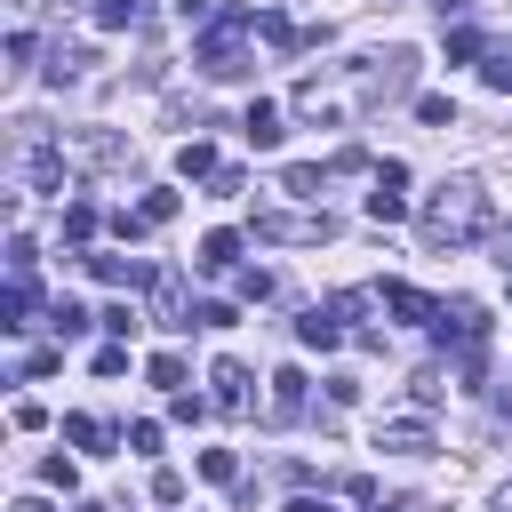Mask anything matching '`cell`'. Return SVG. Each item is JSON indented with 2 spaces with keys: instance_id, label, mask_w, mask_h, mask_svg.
<instances>
[{
  "instance_id": "cell-10",
  "label": "cell",
  "mask_w": 512,
  "mask_h": 512,
  "mask_svg": "<svg viewBox=\"0 0 512 512\" xmlns=\"http://www.w3.org/2000/svg\"><path fill=\"white\" fill-rule=\"evenodd\" d=\"M240 128H248V144H256V152H272V144L288 136V128H280V104H264V96L240 112Z\"/></svg>"
},
{
  "instance_id": "cell-7",
  "label": "cell",
  "mask_w": 512,
  "mask_h": 512,
  "mask_svg": "<svg viewBox=\"0 0 512 512\" xmlns=\"http://www.w3.org/2000/svg\"><path fill=\"white\" fill-rule=\"evenodd\" d=\"M376 304H384V312H400V320H424V328L440 320V304H432L424 288H408V280H384V288H376Z\"/></svg>"
},
{
  "instance_id": "cell-38",
  "label": "cell",
  "mask_w": 512,
  "mask_h": 512,
  "mask_svg": "<svg viewBox=\"0 0 512 512\" xmlns=\"http://www.w3.org/2000/svg\"><path fill=\"white\" fill-rule=\"evenodd\" d=\"M128 448H136V456H152V448H160V424H152V416H144V424H128Z\"/></svg>"
},
{
  "instance_id": "cell-24",
  "label": "cell",
  "mask_w": 512,
  "mask_h": 512,
  "mask_svg": "<svg viewBox=\"0 0 512 512\" xmlns=\"http://www.w3.org/2000/svg\"><path fill=\"white\" fill-rule=\"evenodd\" d=\"M48 328H56V336H80V328H88V312H80L72 296H56V304H48Z\"/></svg>"
},
{
  "instance_id": "cell-2",
  "label": "cell",
  "mask_w": 512,
  "mask_h": 512,
  "mask_svg": "<svg viewBox=\"0 0 512 512\" xmlns=\"http://www.w3.org/2000/svg\"><path fill=\"white\" fill-rule=\"evenodd\" d=\"M248 24H256L248 8H224V24L192 48V64H200L208 80H240V72H248V56H240V32H248Z\"/></svg>"
},
{
  "instance_id": "cell-33",
  "label": "cell",
  "mask_w": 512,
  "mask_h": 512,
  "mask_svg": "<svg viewBox=\"0 0 512 512\" xmlns=\"http://www.w3.org/2000/svg\"><path fill=\"white\" fill-rule=\"evenodd\" d=\"M232 288H240V304H264L272 296V272H232Z\"/></svg>"
},
{
  "instance_id": "cell-28",
  "label": "cell",
  "mask_w": 512,
  "mask_h": 512,
  "mask_svg": "<svg viewBox=\"0 0 512 512\" xmlns=\"http://www.w3.org/2000/svg\"><path fill=\"white\" fill-rule=\"evenodd\" d=\"M176 208H184V200H176V192H168V184H152V192H144V224H168V216H176Z\"/></svg>"
},
{
  "instance_id": "cell-12",
  "label": "cell",
  "mask_w": 512,
  "mask_h": 512,
  "mask_svg": "<svg viewBox=\"0 0 512 512\" xmlns=\"http://www.w3.org/2000/svg\"><path fill=\"white\" fill-rule=\"evenodd\" d=\"M72 144H80V160H96V168H120V160H128V144H120V136H104V128H80Z\"/></svg>"
},
{
  "instance_id": "cell-34",
  "label": "cell",
  "mask_w": 512,
  "mask_h": 512,
  "mask_svg": "<svg viewBox=\"0 0 512 512\" xmlns=\"http://www.w3.org/2000/svg\"><path fill=\"white\" fill-rule=\"evenodd\" d=\"M168 416H176V424H200L208 400H200V392H168Z\"/></svg>"
},
{
  "instance_id": "cell-1",
  "label": "cell",
  "mask_w": 512,
  "mask_h": 512,
  "mask_svg": "<svg viewBox=\"0 0 512 512\" xmlns=\"http://www.w3.org/2000/svg\"><path fill=\"white\" fill-rule=\"evenodd\" d=\"M480 224H488V192L472 184V176H448L432 200H424V248H464V240H480Z\"/></svg>"
},
{
  "instance_id": "cell-16",
  "label": "cell",
  "mask_w": 512,
  "mask_h": 512,
  "mask_svg": "<svg viewBox=\"0 0 512 512\" xmlns=\"http://www.w3.org/2000/svg\"><path fill=\"white\" fill-rule=\"evenodd\" d=\"M144 8L152 0H96V32H128V24H144Z\"/></svg>"
},
{
  "instance_id": "cell-13",
  "label": "cell",
  "mask_w": 512,
  "mask_h": 512,
  "mask_svg": "<svg viewBox=\"0 0 512 512\" xmlns=\"http://www.w3.org/2000/svg\"><path fill=\"white\" fill-rule=\"evenodd\" d=\"M192 264H200V272H232V264H240V232H208Z\"/></svg>"
},
{
  "instance_id": "cell-19",
  "label": "cell",
  "mask_w": 512,
  "mask_h": 512,
  "mask_svg": "<svg viewBox=\"0 0 512 512\" xmlns=\"http://www.w3.org/2000/svg\"><path fill=\"white\" fill-rule=\"evenodd\" d=\"M144 376H152L160 392H184V352H152V360H144Z\"/></svg>"
},
{
  "instance_id": "cell-45",
  "label": "cell",
  "mask_w": 512,
  "mask_h": 512,
  "mask_svg": "<svg viewBox=\"0 0 512 512\" xmlns=\"http://www.w3.org/2000/svg\"><path fill=\"white\" fill-rule=\"evenodd\" d=\"M64 8H80V0H64Z\"/></svg>"
},
{
  "instance_id": "cell-5",
  "label": "cell",
  "mask_w": 512,
  "mask_h": 512,
  "mask_svg": "<svg viewBox=\"0 0 512 512\" xmlns=\"http://www.w3.org/2000/svg\"><path fill=\"white\" fill-rule=\"evenodd\" d=\"M152 312H160V328H192L200 304H184V272H152Z\"/></svg>"
},
{
  "instance_id": "cell-4",
  "label": "cell",
  "mask_w": 512,
  "mask_h": 512,
  "mask_svg": "<svg viewBox=\"0 0 512 512\" xmlns=\"http://www.w3.org/2000/svg\"><path fill=\"white\" fill-rule=\"evenodd\" d=\"M256 240H304V248H320V240H336V216L328 208H312V216H256Z\"/></svg>"
},
{
  "instance_id": "cell-39",
  "label": "cell",
  "mask_w": 512,
  "mask_h": 512,
  "mask_svg": "<svg viewBox=\"0 0 512 512\" xmlns=\"http://www.w3.org/2000/svg\"><path fill=\"white\" fill-rule=\"evenodd\" d=\"M480 80H488V88L504 96V88H512V56H488V64H480Z\"/></svg>"
},
{
  "instance_id": "cell-36",
  "label": "cell",
  "mask_w": 512,
  "mask_h": 512,
  "mask_svg": "<svg viewBox=\"0 0 512 512\" xmlns=\"http://www.w3.org/2000/svg\"><path fill=\"white\" fill-rule=\"evenodd\" d=\"M200 472H208V480H240V464H232V448H208V456H200Z\"/></svg>"
},
{
  "instance_id": "cell-35",
  "label": "cell",
  "mask_w": 512,
  "mask_h": 512,
  "mask_svg": "<svg viewBox=\"0 0 512 512\" xmlns=\"http://www.w3.org/2000/svg\"><path fill=\"white\" fill-rule=\"evenodd\" d=\"M192 328H240V312H232V304H200V312H192Z\"/></svg>"
},
{
  "instance_id": "cell-15",
  "label": "cell",
  "mask_w": 512,
  "mask_h": 512,
  "mask_svg": "<svg viewBox=\"0 0 512 512\" xmlns=\"http://www.w3.org/2000/svg\"><path fill=\"white\" fill-rule=\"evenodd\" d=\"M208 384H216V400H224V408H240V400H248V368H240V360H216V368H208Z\"/></svg>"
},
{
  "instance_id": "cell-43",
  "label": "cell",
  "mask_w": 512,
  "mask_h": 512,
  "mask_svg": "<svg viewBox=\"0 0 512 512\" xmlns=\"http://www.w3.org/2000/svg\"><path fill=\"white\" fill-rule=\"evenodd\" d=\"M496 248H504V264H512V224H504V232H496Z\"/></svg>"
},
{
  "instance_id": "cell-42",
  "label": "cell",
  "mask_w": 512,
  "mask_h": 512,
  "mask_svg": "<svg viewBox=\"0 0 512 512\" xmlns=\"http://www.w3.org/2000/svg\"><path fill=\"white\" fill-rule=\"evenodd\" d=\"M8 512H56V504H48V496H16Z\"/></svg>"
},
{
  "instance_id": "cell-23",
  "label": "cell",
  "mask_w": 512,
  "mask_h": 512,
  "mask_svg": "<svg viewBox=\"0 0 512 512\" xmlns=\"http://www.w3.org/2000/svg\"><path fill=\"white\" fill-rule=\"evenodd\" d=\"M88 64H96V56H88V48H56V56H48V80H80V72H88Z\"/></svg>"
},
{
  "instance_id": "cell-9",
  "label": "cell",
  "mask_w": 512,
  "mask_h": 512,
  "mask_svg": "<svg viewBox=\"0 0 512 512\" xmlns=\"http://www.w3.org/2000/svg\"><path fill=\"white\" fill-rule=\"evenodd\" d=\"M88 272L104 288H152V264H136V256H88Z\"/></svg>"
},
{
  "instance_id": "cell-40",
  "label": "cell",
  "mask_w": 512,
  "mask_h": 512,
  "mask_svg": "<svg viewBox=\"0 0 512 512\" xmlns=\"http://www.w3.org/2000/svg\"><path fill=\"white\" fill-rule=\"evenodd\" d=\"M176 16H184V24H200V16H208V0H176Z\"/></svg>"
},
{
  "instance_id": "cell-27",
  "label": "cell",
  "mask_w": 512,
  "mask_h": 512,
  "mask_svg": "<svg viewBox=\"0 0 512 512\" xmlns=\"http://www.w3.org/2000/svg\"><path fill=\"white\" fill-rule=\"evenodd\" d=\"M480 48H488V40H480V32H472V24H456V32H448V64H472V56H480Z\"/></svg>"
},
{
  "instance_id": "cell-21",
  "label": "cell",
  "mask_w": 512,
  "mask_h": 512,
  "mask_svg": "<svg viewBox=\"0 0 512 512\" xmlns=\"http://www.w3.org/2000/svg\"><path fill=\"white\" fill-rule=\"evenodd\" d=\"M176 176H216V144H200V136H192V144L176 152Z\"/></svg>"
},
{
  "instance_id": "cell-46",
  "label": "cell",
  "mask_w": 512,
  "mask_h": 512,
  "mask_svg": "<svg viewBox=\"0 0 512 512\" xmlns=\"http://www.w3.org/2000/svg\"><path fill=\"white\" fill-rule=\"evenodd\" d=\"M504 512H512V504H504Z\"/></svg>"
},
{
  "instance_id": "cell-8",
  "label": "cell",
  "mask_w": 512,
  "mask_h": 512,
  "mask_svg": "<svg viewBox=\"0 0 512 512\" xmlns=\"http://www.w3.org/2000/svg\"><path fill=\"white\" fill-rule=\"evenodd\" d=\"M384 72H368V96H408V80H416V56L408 48H392V56H376Z\"/></svg>"
},
{
  "instance_id": "cell-32",
  "label": "cell",
  "mask_w": 512,
  "mask_h": 512,
  "mask_svg": "<svg viewBox=\"0 0 512 512\" xmlns=\"http://www.w3.org/2000/svg\"><path fill=\"white\" fill-rule=\"evenodd\" d=\"M152 224H144V208H112V240H144Z\"/></svg>"
},
{
  "instance_id": "cell-6",
  "label": "cell",
  "mask_w": 512,
  "mask_h": 512,
  "mask_svg": "<svg viewBox=\"0 0 512 512\" xmlns=\"http://www.w3.org/2000/svg\"><path fill=\"white\" fill-rule=\"evenodd\" d=\"M376 448H392V456H432V424H424V416H392V424H376Z\"/></svg>"
},
{
  "instance_id": "cell-37",
  "label": "cell",
  "mask_w": 512,
  "mask_h": 512,
  "mask_svg": "<svg viewBox=\"0 0 512 512\" xmlns=\"http://www.w3.org/2000/svg\"><path fill=\"white\" fill-rule=\"evenodd\" d=\"M152 504H184V472H152Z\"/></svg>"
},
{
  "instance_id": "cell-30",
  "label": "cell",
  "mask_w": 512,
  "mask_h": 512,
  "mask_svg": "<svg viewBox=\"0 0 512 512\" xmlns=\"http://www.w3.org/2000/svg\"><path fill=\"white\" fill-rule=\"evenodd\" d=\"M96 320H104V328H112V336H136V328H144V312H136V304H104V312H96Z\"/></svg>"
},
{
  "instance_id": "cell-41",
  "label": "cell",
  "mask_w": 512,
  "mask_h": 512,
  "mask_svg": "<svg viewBox=\"0 0 512 512\" xmlns=\"http://www.w3.org/2000/svg\"><path fill=\"white\" fill-rule=\"evenodd\" d=\"M288 512H336V504H328V496H296Z\"/></svg>"
},
{
  "instance_id": "cell-22",
  "label": "cell",
  "mask_w": 512,
  "mask_h": 512,
  "mask_svg": "<svg viewBox=\"0 0 512 512\" xmlns=\"http://www.w3.org/2000/svg\"><path fill=\"white\" fill-rule=\"evenodd\" d=\"M96 224H104L96 200H72V208H64V240H96Z\"/></svg>"
},
{
  "instance_id": "cell-14",
  "label": "cell",
  "mask_w": 512,
  "mask_h": 512,
  "mask_svg": "<svg viewBox=\"0 0 512 512\" xmlns=\"http://www.w3.org/2000/svg\"><path fill=\"white\" fill-rule=\"evenodd\" d=\"M296 336H304V344H312V352H328V344H344V320H336V312H320V304H312V312H304V320H296Z\"/></svg>"
},
{
  "instance_id": "cell-3",
  "label": "cell",
  "mask_w": 512,
  "mask_h": 512,
  "mask_svg": "<svg viewBox=\"0 0 512 512\" xmlns=\"http://www.w3.org/2000/svg\"><path fill=\"white\" fill-rule=\"evenodd\" d=\"M16 176H24V192H64V152L40 136V120H24V144H16Z\"/></svg>"
},
{
  "instance_id": "cell-44",
  "label": "cell",
  "mask_w": 512,
  "mask_h": 512,
  "mask_svg": "<svg viewBox=\"0 0 512 512\" xmlns=\"http://www.w3.org/2000/svg\"><path fill=\"white\" fill-rule=\"evenodd\" d=\"M376 512H400V504H376Z\"/></svg>"
},
{
  "instance_id": "cell-31",
  "label": "cell",
  "mask_w": 512,
  "mask_h": 512,
  "mask_svg": "<svg viewBox=\"0 0 512 512\" xmlns=\"http://www.w3.org/2000/svg\"><path fill=\"white\" fill-rule=\"evenodd\" d=\"M280 184H288V192H296V200H320V168H304V160H296V168H288V176H280Z\"/></svg>"
},
{
  "instance_id": "cell-11",
  "label": "cell",
  "mask_w": 512,
  "mask_h": 512,
  "mask_svg": "<svg viewBox=\"0 0 512 512\" xmlns=\"http://www.w3.org/2000/svg\"><path fill=\"white\" fill-rule=\"evenodd\" d=\"M272 416H280V424L304 416V368H280V376H272Z\"/></svg>"
},
{
  "instance_id": "cell-17",
  "label": "cell",
  "mask_w": 512,
  "mask_h": 512,
  "mask_svg": "<svg viewBox=\"0 0 512 512\" xmlns=\"http://www.w3.org/2000/svg\"><path fill=\"white\" fill-rule=\"evenodd\" d=\"M416 120H424V128H456V96L424 88V96H416Z\"/></svg>"
},
{
  "instance_id": "cell-25",
  "label": "cell",
  "mask_w": 512,
  "mask_h": 512,
  "mask_svg": "<svg viewBox=\"0 0 512 512\" xmlns=\"http://www.w3.org/2000/svg\"><path fill=\"white\" fill-rule=\"evenodd\" d=\"M408 400H416V408H440V400H448V384H440V368H424V376H408Z\"/></svg>"
},
{
  "instance_id": "cell-20",
  "label": "cell",
  "mask_w": 512,
  "mask_h": 512,
  "mask_svg": "<svg viewBox=\"0 0 512 512\" xmlns=\"http://www.w3.org/2000/svg\"><path fill=\"white\" fill-rule=\"evenodd\" d=\"M64 440H72V448H88V456H104V440H112V432H104L96 416H64Z\"/></svg>"
},
{
  "instance_id": "cell-26",
  "label": "cell",
  "mask_w": 512,
  "mask_h": 512,
  "mask_svg": "<svg viewBox=\"0 0 512 512\" xmlns=\"http://www.w3.org/2000/svg\"><path fill=\"white\" fill-rule=\"evenodd\" d=\"M40 488H64V496H72V488H80V472H72V456H40Z\"/></svg>"
},
{
  "instance_id": "cell-29",
  "label": "cell",
  "mask_w": 512,
  "mask_h": 512,
  "mask_svg": "<svg viewBox=\"0 0 512 512\" xmlns=\"http://www.w3.org/2000/svg\"><path fill=\"white\" fill-rule=\"evenodd\" d=\"M368 216H376V224H400V216H408V192H368Z\"/></svg>"
},
{
  "instance_id": "cell-18",
  "label": "cell",
  "mask_w": 512,
  "mask_h": 512,
  "mask_svg": "<svg viewBox=\"0 0 512 512\" xmlns=\"http://www.w3.org/2000/svg\"><path fill=\"white\" fill-rule=\"evenodd\" d=\"M24 312H32V280H8V296H0V328H32Z\"/></svg>"
}]
</instances>
